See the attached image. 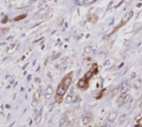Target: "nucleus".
<instances>
[{
	"mask_svg": "<svg viewBox=\"0 0 142 127\" xmlns=\"http://www.w3.org/2000/svg\"><path fill=\"white\" fill-rule=\"evenodd\" d=\"M67 90H68V88H67L62 83H60V84H59V86H58V88H57V93H56V96L63 97Z\"/></svg>",
	"mask_w": 142,
	"mask_h": 127,
	"instance_id": "1",
	"label": "nucleus"
},
{
	"mask_svg": "<svg viewBox=\"0 0 142 127\" xmlns=\"http://www.w3.org/2000/svg\"><path fill=\"white\" fill-rule=\"evenodd\" d=\"M71 80H72V75H71V72H70V74H68L65 78H63L61 83H62L67 88H69V87H70V85H71Z\"/></svg>",
	"mask_w": 142,
	"mask_h": 127,
	"instance_id": "2",
	"label": "nucleus"
},
{
	"mask_svg": "<svg viewBox=\"0 0 142 127\" xmlns=\"http://www.w3.org/2000/svg\"><path fill=\"white\" fill-rule=\"evenodd\" d=\"M65 118H66V120L69 121V123H72V121H74V119H76V115H74L73 112H70V110H69V112L66 113Z\"/></svg>",
	"mask_w": 142,
	"mask_h": 127,
	"instance_id": "3",
	"label": "nucleus"
},
{
	"mask_svg": "<svg viewBox=\"0 0 142 127\" xmlns=\"http://www.w3.org/2000/svg\"><path fill=\"white\" fill-rule=\"evenodd\" d=\"M52 94H53V88L51 87V86H48L47 89H45V91H44V98L47 99V100H49V99L51 98Z\"/></svg>",
	"mask_w": 142,
	"mask_h": 127,
	"instance_id": "4",
	"label": "nucleus"
},
{
	"mask_svg": "<svg viewBox=\"0 0 142 127\" xmlns=\"http://www.w3.org/2000/svg\"><path fill=\"white\" fill-rule=\"evenodd\" d=\"M129 87H130V83L128 82V80H125V82H123L121 85H120V91L121 93H127L128 91V89H129Z\"/></svg>",
	"mask_w": 142,
	"mask_h": 127,
	"instance_id": "5",
	"label": "nucleus"
},
{
	"mask_svg": "<svg viewBox=\"0 0 142 127\" xmlns=\"http://www.w3.org/2000/svg\"><path fill=\"white\" fill-rule=\"evenodd\" d=\"M39 104V95L38 94H34L33 98H32V101H31V106L32 107H37Z\"/></svg>",
	"mask_w": 142,
	"mask_h": 127,
	"instance_id": "6",
	"label": "nucleus"
},
{
	"mask_svg": "<svg viewBox=\"0 0 142 127\" xmlns=\"http://www.w3.org/2000/svg\"><path fill=\"white\" fill-rule=\"evenodd\" d=\"M85 86H87V83H85L84 78H83V79H80L79 82H78V87H79V88L83 89V88H85Z\"/></svg>",
	"mask_w": 142,
	"mask_h": 127,
	"instance_id": "7",
	"label": "nucleus"
},
{
	"mask_svg": "<svg viewBox=\"0 0 142 127\" xmlns=\"http://www.w3.org/2000/svg\"><path fill=\"white\" fill-rule=\"evenodd\" d=\"M116 118H117V113H116V112L110 113L109 116H108V120H109V121H113V120H116Z\"/></svg>",
	"mask_w": 142,
	"mask_h": 127,
	"instance_id": "8",
	"label": "nucleus"
},
{
	"mask_svg": "<svg viewBox=\"0 0 142 127\" xmlns=\"http://www.w3.org/2000/svg\"><path fill=\"white\" fill-rule=\"evenodd\" d=\"M125 101H127V100H125V95H122L119 98V100H118V105H119V106H121L123 103H125Z\"/></svg>",
	"mask_w": 142,
	"mask_h": 127,
	"instance_id": "9",
	"label": "nucleus"
},
{
	"mask_svg": "<svg viewBox=\"0 0 142 127\" xmlns=\"http://www.w3.org/2000/svg\"><path fill=\"white\" fill-rule=\"evenodd\" d=\"M82 123H83L84 125H88V124L90 123V117L89 116H83V118H82Z\"/></svg>",
	"mask_w": 142,
	"mask_h": 127,
	"instance_id": "10",
	"label": "nucleus"
},
{
	"mask_svg": "<svg viewBox=\"0 0 142 127\" xmlns=\"http://www.w3.org/2000/svg\"><path fill=\"white\" fill-rule=\"evenodd\" d=\"M132 16H133V11H129V12L127 13V16L124 17V19H123V21H124V22H125V21H128L131 17H132Z\"/></svg>",
	"mask_w": 142,
	"mask_h": 127,
	"instance_id": "11",
	"label": "nucleus"
},
{
	"mask_svg": "<svg viewBox=\"0 0 142 127\" xmlns=\"http://www.w3.org/2000/svg\"><path fill=\"white\" fill-rule=\"evenodd\" d=\"M72 99H73V93H70L68 95V97H67V99H66V103H71L72 101Z\"/></svg>",
	"mask_w": 142,
	"mask_h": 127,
	"instance_id": "12",
	"label": "nucleus"
},
{
	"mask_svg": "<svg viewBox=\"0 0 142 127\" xmlns=\"http://www.w3.org/2000/svg\"><path fill=\"white\" fill-rule=\"evenodd\" d=\"M140 86H141V80H135V82L134 83H133V87H134V88H136V89H138V88H140Z\"/></svg>",
	"mask_w": 142,
	"mask_h": 127,
	"instance_id": "13",
	"label": "nucleus"
},
{
	"mask_svg": "<svg viewBox=\"0 0 142 127\" xmlns=\"http://www.w3.org/2000/svg\"><path fill=\"white\" fill-rule=\"evenodd\" d=\"M92 74H93L92 71H88L87 74L84 75V79H89V78H91L92 77Z\"/></svg>",
	"mask_w": 142,
	"mask_h": 127,
	"instance_id": "14",
	"label": "nucleus"
},
{
	"mask_svg": "<svg viewBox=\"0 0 142 127\" xmlns=\"http://www.w3.org/2000/svg\"><path fill=\"white\" fill-rule=\"evenodd\" d=\"M26 17V15H21V16H18V17H16L15 18V21H19L21 19H23V18Z\"/></svg>",
	"mask_w": 142,
	"mask_h": 127,
	"instance_id": "15",
	"label": "nucleus"
},
{
	"mask_svg": "<svg viewBox=\"0 0 142 127\" xmlns=\"http://www.w3.org/2000/svg\"><path fill=\"white\" fill-rule=\"evenodd\" d=\"M91 49H92V48H91L90 46H88V47L84 48V53H85V54H90V53H91Z\"/></svg>",
	"mask_w": 142,
	"mask_h": 127,
	"instance_id": "16",
	"label": "nucleus"
},
{
	"mask_svg": "<svg viewBox=\"0 0 142 127\" xmlns=\"http://www.w3.org/2000/svg\"><path fill=\"white\" fill-rule=\"evenodd\" d=\"M15 83H16V82H15V77L11 76V77H10V80H9V85L11 86V85H13Z\"/></svg>",
	"mask_w": 142,
	"mask_h": 127,
	"instance_id": "17",
	"label": "nucleus"
},
{
	"mask_svg": "<svg viewBox=\"0 0 142 127\" xmlns=\"http://www.w3.org/2000/svg\"><path fill=\"white\" fill-rule=\"evenodd\" d=\"M112 6H113V1H111V2H110V4H109V6H108V8H107V9H111V8H112Z\"/></svg>",
	"mask_w": 142,
	"mask_h": 127,
	"instance_id": "18",
	"label": "nucleus"
},
{
	"mask_svg": "<svg viewBox=\"0 0 142 127\" xmlns=\"http://www.w3.org/2000/svg\"><path fill=\"white\" fill-rule=\"evenodd\" d=\"M59 56H60V54H56V55L55 56H52V59H57V58H59Z\"/></svg>",
	"mask_w": 142,
	"mask_h": 127,
	"instance_id": "19",
	"label": "nucleus"
},
{
	"mask_svg": "<svg viewBox=\"0 0 142 127\" xmlns=\"http://www.w3.org/2000/svg\"><path fill=\"white\" fill-rule=\"evenodd\" d=\"M7 21H8V17H5V18H4V19H2V20H1V22H2V23H6V22H7Z\"/></svg>",
	"mask_w": 142,
	"mask_h": 127,
	"instance_id": "20",
	"label": "nucleus"
},
{
	"mask_svg": "<svg viewBox=\"0 0 142 127\" xmlns=\"http://www.w3.org/2000/svg\"><path fill=\"white\" fill-rule=\"evenodd\" d=\"M108 64H110V60H107V61H104V66H108Z\"/></svg>",
	"mask_w": 142,
	"mask_h": 127,
	"instance_id": "21",
	"label": "nucleus"
},
{
	"mask_svg": "<svg viewBox=\"0 0 142 127\" xmlns=\"http://www.w3.org/2000/svg\"><path fill=\"white\" fill-rule=\"evenodd\" d=\"M13 38V37L12 36H9V37H7V40H11Z\"/></svg>",
	"mask_w": 142,
	"mask_h": 127,
	"instance_id": "22",
	"label": "nucleus"
},
{
	"mask_svg": "<svg viewBox=\"0 0 142 127\" xmlns=\"http://www.w3.org/2000/svg\"><path fill=\"white\" fill-rule=\"evenodd\" d=\"M0 46H6V41H5V42H0Z\"/></svg>",
	"mask_w": 142,
	"mask_h": 127,
	"instance_id": "23",
	"label": "nucleus"
},
{
	"mask_svg": "<svg viewBox=\"0 0 142 127\" xmlns=\"http://www.w3.org/2000/svg\"><path fill=\"white\" fill-rule=\"evenodd\" d=\"M36 82L37 83H40V78H36Z\"/></svg>",
	"mask_w": 142,
	"mask_h": 127,
	"instance_id": "24",
	"label": "nucleus"
},
{
	"mask_svg": "<svg viewBox=\"0 0 142 127\" xmlns=\"http://www.w3.org/2000/svg\"><path fill=\"white\" fill-rule=\"evenodd\" d=\"M135 127H142V126H141V125H136Z\"/></svg>",
	"mask_w": 142,
	"mask_h": 127,
	"instance_id": "25",
	"label": "nucleus"
}]
</instances>
